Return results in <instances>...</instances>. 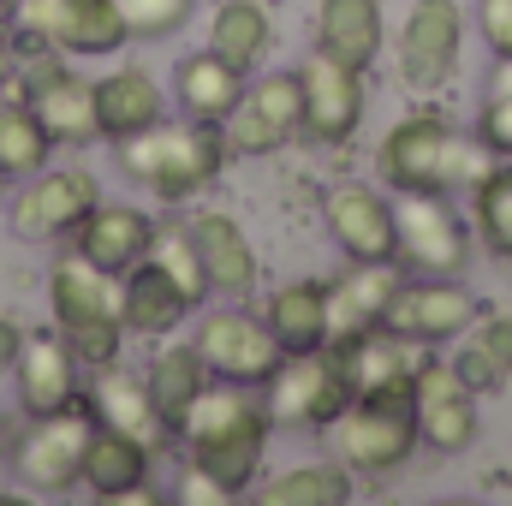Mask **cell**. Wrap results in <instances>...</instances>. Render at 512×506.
Here are the masks:
<instances>
[{"label":"cell","instance_id":"15","mask_svg":"<svg viewBox=\"0 0 512 506\" xmlns=\"http://www.w3.org/2000/svg\"><path fill=\"white\" fill-rule=\"evenodd\" d=\"M84 364L72 358V346L60 340V328H24L18 364H12V387H18V411L24 417H48L84 399Z\"/></svg>","mask_w":512,"mask_h":506},{"label":"cell","instance_id":"18","mask_svg":"<svg viewBox=\"0 0 512 506\" xmlns=\"http://www.w3.org/2000/svg\"><path fill=\"white\" fill-rule=\"evenodd\" d=\"M304 84V137L310 143H346L364 120V72L334 60V54H310V66L298 72Z\"/></svg>","mask_w":512,"mask_h":506},{"label":"cell","instance_id":"36","mask_svg":"<svg viewBox=\"0 0 512 506\" xmlns=\"http://www.w3.org/2000/svg\"><path fill=\"white\" fill-rule=\"evenodd\" d=\"M149 256L173 274V286L191 298V310H203L215 292H209V274H203V262H197V245H191V227L185 221H173V227H155V245Z\"/></svg>","mask_w":512,"mask_h":506},{"label":"cell","instance_id":"27","mask_svg":"<svg viewBox=\"0 0 512 506\" xmlns=\"http://www.w3.org/2000/svg\"><path fill=\"white\" fill-rule=\"evenodd\" d=\"M149 399H155V411H161V423L179 435V423H185V411L197 405V393L215 381V370L203 364V352H197V340H173V346H161L155 358H149Z\"/></svg>","mask_w":512,"mask_h":506},{"label":"cell","instance_id":"31","mask_svg":"<svg viewBox=\"0 0 512 506\" xmlns=\"http://www.w3.org/2000/svg\"><path fill=\"white\" fill-rule=\"evenodd\" d=\"M268 42H274V18H268L262 0H221V6H215V18H209V48H215L221 60H233L245 78L256 72V60L268 54Z\"/></svg>","mask_w":512,"mask_h":506},{"label":"cell","instance_id":"9","mask_svg":"<svg viewBox=\"0 0 512 506\" xmlns=\"http://www.w3.org/2000/svg\"><path fill=\"white\" fill-rule=\"evenodd\" d=\"M399 262L411 274H459L471 262V227L459 221L447 191H399Z\"/></svg>","mask_w":512,"mask_h":506},{"label":"cell","instance_id":"41","mask_svg":"<svg viewBox=\"0 0 512 506\" xmlns=\"http://www.w3.org/2000/svg\"><path fill=\"white\" fill-rule=\"evenodd\" d=\"M18 66H24V42H18V30H12V18H0V90H12V78H18Z\"/></svg>","mask_w":512,"mask_h":506},{"label":"cell","instance_id":"26","mask_svg":"<svg viewBox=\"0 0 512 506\" xmlns=\"http://www.w3.org/2000/svg\"><path fill=\"white\" fill-rule=\"evenodd\" d=\"M173 96H179L185 120H215L221 126L245 96V72L233 60H221L215 48H197L173 66Z\"/></svg>","mask_w":512,"mask_h":506},{"label":"cell","instance_id":"37","mask_svg":"<svg viewBox=\"0 0 512 506\" xmlns=\"http://www.w3.org/2000/svg\"><path fill=\"white\" fill-rule=\"evenodd\" d=\"M477 143H483L489 155L512 161V60H501V72H495V84H489V96H483Z\"/></svg>","mask_w":512,"mask_h":506},{"label":"cell","instance_id":"33","mask_svg":"<svg viewBox=\"0 0 512 506\" xmlns=\"http://www.w3.org/2000/svg\"><path fill=\"white\" fill-rule=\"evenodd\" d=\"M48 155H54V137L30 114V102L24 96H0V179L18 185V179L42 173Z\"/></svg>","mask_w":512,"mask_h":506},{"label":"cell","instance_id":"8","mask_svg":"<svg viewBox=\"0 0 512 506\" xmlns=\"http://www.w3.org/2000/svg\"><path fill=\"white\" fill-rule=\"evenodd\" d=\"M12 96L30 102V114L42 120V131L54 137V149H84L96 143V84L84 72L66 66V54H48V48H30L18 78H12Z\"/></svg>","mask_w":512,"mask_h":506},{"label":"cell","instance_id":"38","mask_svg":"<svg viewBox=\"0 0 512 506\" xmlns=\"http://www.w3.org/2000/svg\"><path fill=\"white\" fill-rule=\"evenodd\" d=\"M197 0H120V18L137 42H161V36H179L191 24Z\"/></svg>","mask_w":512,"mask_h":506},{"label":"cell","instance_id":"28","mask_svg":"<svg viewBox=\"0 0 512 506\" xmlns=\"http://www.w3.org/2000/svg\"><path fill=\"white\" fill-rule=\"evenodd\" d=\"M316 48L370 72L382 48V0H322L316 6Z\"/></svg>","mask_w":512,"mask_h":506},{"label":"cell","instance_id":"22","mask_svg":"<svg viewBox=\"0 0 512 506\" xmlns=\"http://www.w3.org/2000/svg\"><path fill=\"white\" fill-rule=\"evenodd\" d=\"M84 405H90V417L102 423V429H120L131 441H143L149 453H161L167 441H173V429L161 423V411H155V399H149V381L120 370V364H102L96 381L84 387Z\"/></svg>","mask_w":512,"mask_h":506},{"label":"cell","instance_id":"24","mask_svg":"<svg viewBox=\"0 0 512 506\" xmlns=\"http://www.w3.org/2000/svg\"><path fill=\"white\" fill-rule=\"evenodd\" d=\"M191 245H197V262L209 274V292H221V298H251L256 292V251L233 215L203 209L191 221Z\"/></svg>","mask_w":512,"mask_h":506},{"label":"cell","instance_id":"10","mask_svg":"<svg viewBox=\"0 0 512 506\" xmlns=\"http://www.w3.org/2000/svg\"><path fill=\"white\" fill-rule=\"evenodd\" d=\"M102 203V185L96 173L84 167H42L30 179H18V197H12V227L18 239L30 245H54V239H72V227Z\"/></svg>","mask_w":512,"mask_h":506},{"label":"cell","instance_id":"32","mask_svg":"<svg viewBox=\"0 0 512 506\" xmlns=\"http://www.w3.org/2000/svg\"><path fill=\"white\" fill-rule=\"evenodd\" d=\"M262 447H268V429H233V435L185 441L191 465H197V471H209L215 483H227L233 495H251V483L262 477Z\"/></svg>","mask_w":512,"mask_h":506},{"label":"cell","instance_id":"39","mask_svg":"<svg viewBox=\"0 0 512 506\" xmlns=\"http://www.w3.org/2000/svg\"><path fill=\"white\" fill-rule=\"evenodd\" d=\"M477 30L495 48V60H512V0H477Z\"/></svg>","mask_w":512,"mask_h":506},{"label":"cell","instance_id":"30","mask_svg":"<svg viewBox=\"0 0 512 506\" xmlns=\"http://www.w3.org/2000/svg\"><path fill=\"white\" fill-rule=\"evenodd\" d=\"M459 381L483 399V393H495V387H507L512 376V316H483V322H471L465 328V346L447 358Z\"/></svg>","mask_w":512,"mask_h":506},{"label":"cell","instance_id":"23","mask_svg":"<svg viewBox=\"0 0 512 506\" xmlns=\"http://www.w3.org/2000/svg\"><path fill=\"white\" fill-rule=\"evenodd\" d=\"M155 120H167V96H161L155 72L114 66L108 78H96V137L126 143L137 131H149Z\"/></svg>","mask_w":512,"mask_h":506},{"label":"cell","instance_id":"34","mask_svg":"<svg viewBox=\"0 0 512 506\" xmlns=\"http://www.w3.org/2000/svg\"><path fill=\"white\" fill-rule=\"evenodd\" d=\"M256 501L262 506H346L352 501V471L328 465V459H310V465H292L274 483H262Z\"/></svg>","mask_w":512,"mask_h":506},{"label":"cell","instance_id":"44","mask_svg":"<svg viewBox=\"0 0 512 506\" xmlns=\"http://www.w3.org/2000/svg\"><path fill=\"white\" fill-rule=\"evenodd\" d=\"M0 203H6V179H0Z\"/></svg>","mask_w":512,"mask_h":506},{"label":"cell","instance_id":"25","mask_svg":"<svg viewBox=\"0 0 512 506\" xmlns=\"http://www.w3.org/2000/svg\"><path fill=\"white\" fill-rule=\"evenodd\" d=\"M185 316H191V298L173 286V274H167L155 256H143L137 268L120 274V322H126V334L161 340V334H173Z\"/></svg>","mask_w":512,"mask_h":506},{"label":"cell","instance_id":"16","mask_svg":"<svg viewBox=\"0 0 512 506\" xmlns=\"http://www.w3.org/2000/svg\"><path fill=\"white\" fill-rule=\"evenodd\" d=\"M411 393H417V435H423V447H435V453H465L471 441H477V393L459 381L453 364H441V358H423L417 364V376H411Z\"/></svg>","mask_w":512,"mask_h":506},{"label":"cell","instance_id":"12","mask_svg":"<svg viewBox=\"0 0 512 506\" xmlns=\"http://www.w3.org/2000/svg\"><path fill=\"white\" fill-rule=\"evenodd\" d=\"M227 149L233 155H274L280 143H292L304 131V84L298 72H262L256 84H245L239 108L221 120Z\"/></svg>","mask_w":512,"mask_h":506},{"label":"cell","instance_id":"17","mask_svg":"<svg viewBox=\"0 0 512 506\" xmlns=\"http://www.w3.org/2000/svg\"><path fill=\"white\" fill-rule=\"evenodd\" d=\"M322 215H328V233L346 251V262H399V221L376 185H358V179L334 185Z\"/></svg>","mask_w":512,"mask_h":506},{"label":"cell","instance_id":"40","mask_svg":"<svg viewBox=\"0 0 512 506\" xmlns=\"http://www.w3.org/2000/svg\"><path fill=\"white\" fill-rule=\"evenodd\" d=\"M179 501H185V506H233L239 495H233L227 483H215L209 471H197V465H185V483H179Z\"/></svg>","mask_w":512,"mask_h":506},{"label":"cell","instance_id":"14","mask_svg":"<svg viewBox=\"0 0 512 506\" xmlns=\"http://www.w3.org/2000/svg\"><path fill=\"white\" fill-rule=\"evenodd\" d=\"M459 42H465V12L459 0H417L399 24V78L429 96L459 72Z\"/></svg>","mask_w":512,"mask_h":506},{"label":"cell","instance_id":"2","mask_svg":"<svg viewBox=\"0 0 512 506\" xmlns=\"http://www.w3.org/2000/svg\"><path fill=\"white\" fill-rule=\"evenodd\" d=\"M48 304H54V328L72 346V358L84 370L120 364L126 346V322H120V280L102 274L96 262H84L78 251H66L48 268Z\"/></svg>","mask_w":512,"mask_h":506},{"label":"cell","instance_id":"11","mask_svg":"<svg viewBox=\"0 0 512 506\" xmlns=\"http://www.w3.org/2000/svg\"><path fill=\"white\" fill-rule=\"evenodd\" d=\"M197 352L221 381H245V387H268L280 358H286L274 328L251 310H239V304H221L197 322Z\"/></svg>","mask_w":512,"mask_h":506},{"label":"cell","instance_id":"13","mask_svg":"<svg viewBox=\"0 0 512 506\" xmlns=\"http://www.w3.org/2000/svg\"><path fill=\"white\" fill-rule=\"evenodd\" d=\"M477 322V298L459 286V274H411L399 280L393 304H387L382 328L417 340V346H447Z\"/></svg>","mask_w":512,"mask_h":506},{"label":"cell","instance_id":"5","mask_svg":"<svg viewBox=\"0 0 512 506\" xmlns=\"http://www.w3.org/2000/svg\"><path fill=\"white\" fill-rule=\"evenodd\" d=\"M262 399H268V417H274L280 429L328 435V429L340 423V411L358 399L346 346H316V352L280 358V370H274V381L262 387Z\"/></svg>","mask_w":512,"mask_h":506},{"label":"cell","instance_id":"19","mask_svg":"<svg viewBox=\"0 0 512 506\" xmlns=\"http://www.w3.org/2000/svg\"><path fill=\"white\" fill-rule=\"evenodd\" d=\"M149 465L155 453L143 441H131L120 429H90V447H84V471H78V489H90L96 501H120V506H149L161 501L155 483H149Z\"/></svg>","mask_w":512,"mask_h":506},{"label":"cell","instance_id":"20","mask_svg":"<svg viewBox=\"0 0 512 506\" xmlns=\"http://www.w3.org/2000/svg\"><path fill=\"white\" fill-rule=\"evenodd\" d=\"M399 280H405L399 262H346L328 280V346H346V340L370 334L387 316Z\"/></svg>","mask_w":512,"mask_h":506},{"label":"cell","instance_id":"42","mask_svg":"<svg viewBox=\"0 0 512 506\" xmlns=\"http://www.w3.org/2000/svg\"><path fill=\"white\" fill-rule=\"evenodd\" d=\"M18 346H24V322H18V316H0V381L12 376V364H18Z\"/></svg>","mask_w":512,"mask_h":506},{"label":"cell","instance_id":"4","mask_svg":"<svg viewBox=\"0 0 512 506\" xmlns=\"http://www.w3.org/2000/svg\"><path fill=\"white\" fill-rule=\"evenodd\" d=\"M334 447H340V465L352 477H393L417 447V393L411 381H382V387H364L340 423H334Z\"/></svg>","mask_w":512,"mask_h":506},{"label":"cell","instance_id":"43","mask_svg":"<svg viewBox=\"0 0 512 506\" xmlns=\"http://www.w3.org/2000/svg\"><path fill=\"white\" fill-rule=\"evenodd\" d=\"M6 12H12V0H0V18H6Z\"/></svg>","mask_w":512,"mask_h":506},{"label":"cell","instance_id":"35","mask_svg":"<svg viewBox=\"0 0 512 506\" xmlns=\"http://www.w3.org/2000/svg\"><path fill=\"white\" fill-rule=\"evenodd\" d=\"M471 215H477V239L501 256V262H512V161L495 155V161L477 173V185H471Z\"/></svg>","mask_w":512,"mask_h":506},{"label":"cell","instance_id":"6","mask_svg":"<svg viewBox=\"0 0 512 506\" xmlns=\"http://www.w3.org/2000/svg\"><path fill=\"white\" fill-rule=\"evenodd\" d=\"M6 18L18 30L24 54L48 48L66 60H102V54H120L131 42L120 0H12Z\"/></svg>","mask_w":512,"mask_h":506},{"label":"cell","instance_id":"3","mask_svg":"<svg viewBox=\"0 0 512 506\" xmlns=\"http://www.w3.org/2000/svg\"><path fill=\"white\" fill-rule=\"evenodd\" d=\"M489 149L471 143L465 131L441 114H405L382 137V179L393 191H459L477 185Z\"/></svg>","mask_w":512,"mask_h":506},{"label":"cell","instance_id":"29","mask_svg":"<svg viewBox=\"0 0 512 506\" xmlns=\"http://www.w3.org/2000/svg\"><path fill=\"white\" fill-rule=\"evenodd\" d=\"M262 322L274 328V340H280L286 358L328 346V280H292V286H280L268 298Z\"/></svg>","mask_w":512,"mask_h":506},{"label":"cell","instance_id":"21","mask_svg":"<svg viewBox=\"0 0 512 506\" xmlns=\"http://www.w3.org/2000/svg\"><path fill=\"white\" fill-rule=\"evenodd\" d=\"M72 251L84 256V262H96L102 274H126L137 268L149 245H155V221L143 215V209H131V203H96L78 227H72V239H66Z\"/></svg>","mask_w":512,"mask_h":506},{"label":"cell","instance_id":"1","mask_svg":"<svg viewBox=\"0 0 512 506\" xmlns=\"http://www.w3.org/2000/svg\"><path fill=\"white\" fill-rule=\"evenodd\" d=\"M227 155H233V149H227V131L215 126V120H179V126L155 120L149 131L114 143L120 173L137 179L143 191H155L161 203H185V197L209 191V185L221 179Z\"/></svg>","mask_w":512,"mask_h":506},{"label":"cell","instance_id":"7","mask_svg":"<svg viewBox=\"0 0 512 506\" xmlns=\"http://www.w3.org/2000/svg\"><path fill=\"white\" fill-rule=\"evenodd\" d=\"M90 405H66V411H48V417H30V429L12 441V477L18 489L42 495V501H60L78 489V471H84V447H90Z\"/></svg>","mask_w":512,"mask_h":506}]
</instances>
